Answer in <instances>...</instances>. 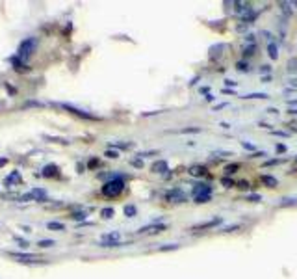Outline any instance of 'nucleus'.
I'll return each mask as SVG.
<instances>
[{"label":"nucleus","instance_id":"c756f323","mask_svg":"<svg viewBox=\"0 0 297 279\" xmlns=\"http://www.w3.org/2000/svg\"><path fill=\"white\" fill-rule=\"evenodd\" d=\"M48 227H50V229H60V231H64V229H65L64 223H56V222L48 223Z\"/></svg>","mask_w":297,"mask_h":279},{"label":"nucleus","instance_id":"39448f33","mask_svg":"<svg viewBox=\"0 0 297 279\" xmlns=\"http://www.w3.org/2000/svg\"><path fill=\"white\" fill-rule=\"evenodd\" d=\"M166 201L167 203H186V199H188V195H186V192L182 190V188H171V190H167L166 192Z\"/></svg>","mask_w":297,"mask_h":279},{"label":"nucleus","instance_id":"cd10ccee","mask_svg":"<svg viewBox=\"0 0 297 279\" xmlns=\"http://www.w3.org/2000/svg\"><path fill=\"white\" fill-rule=\"evenodd\" d=\"M236 229H240V225H238V223H234V225H227V227H223L221 231L223 232H232V231H236Z\"/></svg>","mask_w":297,"mask_h":279},{"label":"nucleus","instance_id":"72a5a7b5","mask_svg":"<svg viewBox=\"0 0 297 279\" xmlns=\"http://www.w3.org/2000/svg\"><path fill=\"white\" fill-rule=\"evenodd\" d=\"M106 157H110V158H117V153H115V151H106Z\"/></svg>","mask_w":297,"mask_h":279},{"label":"nucleus","instance_id":"6ab92c4d","mask_svg":"<svg viewBox=\"0 0 297 279\" xmlns=\"http://www.w3.org/2000/svg\"><path fill=\"white\" fill-rule=\"evenodd\" d=\"M221 48H225V45H221V43H219V45H215V46H212V48H210V58H219V54H221V52H217V50H221Z\"/></svg>","mask_w":297,"mask_h":279},{"label":"nucleus","instance_id":"f03ea898","mask_svg":"<svg viewBox=\"0 0 297 279\" xmlns=\"http://www.w3.org/2000/svg\"><path fill=\"white\" fill-rule=\"evenodd\" d=\"M123 190H125V181L121 177H113L102 186V194L106 197H117V195L123 194Z\"/></svg>","mask_w":297,"mask_h":279},{"label":"nucleus","instance_id":"2eb2a0df","mask_svg":"<svg viewBox=\"0 0 297 279\" xmlns=\"http://www.w3.org/2000/svg\"><path fill=\"white\" fill-rule=\"evenodd\" d=\"M238 169H240V164H238V162H234V164H227V166H225V177L234 175Z\"/></svg>","mask_w":297,"mask_h":279},{"label":"nucleus","instance_id":"b1692460","mask_svg":"<svg viewBox=\"0 0 297 279\" xmlns=\"http://www.w3.org/2000/svg\"><path fill=\"white\" fill-rule=\"evenodd\" d=\"M247 201H251V203H260V201H262V195L251 194V195H247Z\"/></svg>","mask_w":297,"mask_h":279},{"label":"nucleus","instance_id":"9d476101","mask_svg":"<svg viewBox=\"0 0 297 279\" xmlns=\"http://www.w3.org/2000/svg\"><path fill=\"white\" fill-rule=\"evenodd\" d=\"M150 171H152V173H160V175L167 177V171H169V164H167V160H156V162H152Z\"/></svg>","mask_w":297,"mask_h":279},{"label":"nucleus","instance_id":"e433bc0d","mask_svg":"<svg viewBox=\"0 0 297 279\" xmlns=\"http://www.w3.org/2000/svg\"><path fill=\"white\" fill-rule=\"evenodd\" d=\"M132 166L141 167V166H143V162H141V160H132Z\"/></svg>","mask_w":297,"mask_h":279},{"label":"nucleus","instance_id":"423d86ee","mask_svg":"<svg viewBox=\"0 0 297 279\" xmlns=\"http://www.w3.org/2000/svg\"><path fill=\"white\" fill-rule=\"evenodd\" d=\"M121 232L117 231H111V232H106L101 236V246L102 248H117L121 246Z\"/></svg>","mask_w":297,"mask_h":279},{"label":"nucleus","instance_id":"6e6552de","mask_svg":"<svg viewBox=\"0 0 297 279\" xmlns=\"http://www.w3.org/2000/svg\"><path fill=\"white\" fill-rule=\"evenodd\" d=\"M223 222L221 216H215V218H212V220H206V222L203 223H197V225H193L191 227V231H204V229H213V227H217L219 223Z\"/></svg>","mask_w":297,"mask_h":279},{"label":"nucleus","instance_id":"f8f14e48","mask_svg":"<svg viewBox=\"0 0 297 279\" xmlns=\"http://www.w3.org/2000/svg\"><path fill=\"white\" fill-rule=\"evenodd\" d=\"M64 108H67V110H71L74 114V116H80V117H84V119H97L93 114H87V112L80 110V108H74V106H69V104H64Z\"/></svg>","mask_w":297,"mask_h":279},{"label":"nucleus","instance_id":"0eeeda50","mask_svg":"<svg viewBox=\"0 0 297 279\" xmlns=\"http://www.w3.org/2000/svg\"><path fill=\"white\" fill-rule=\"evenodd\" d=\"M11 257L17 260V262H24V264H37V262H43V259L39 255H28V253H11Z\"/></svg>","mask_w":297,"mask_h":279},{"label":"nucleus","instance_id":"f704fd0d","mask_svg":"<svg viewBox=\"0 0 297 279\" xmlns=\"http://www.w3.org/2000/svg\"><path fill=\"white\" fill-rule=\"evenodd\" d=\"M52 244H54L52 240H43V242H39V246H43V248H45V246H52Z\"/></svg>","mask_w":297,"mask_h":279},{"label":"nucleus","instance_id":"7c9ffc66","mask_svg":"<svg viewBox=\"0 0 297 279\" xmlns=\"http://www.w3.org/2000/svg\"><path fill=\"white\" fill-rule=\"evenodd\" d=\"M255 50H256V45L245 46V56H253V54H255Z\"/></svg>","mask_w":297,"mask_h":279},{"label":"nucleus","instance_id":"dca6fc26","mask_svg":"<svg viewBox=\"0 0 297 279\" xmlns=\"http://www.w3.org/2000/svg\"><path fill=\"white\" fill-rule=\"evenodd\" d=\"M296 205H297V197H284V199H280L278 207H296Z\"/></svg>","mask_w":297,"mask_h":279},{"label":"nucleus","instance_id":"ea45409f","mask_svg":"<svg viewBox=\"0 0 297 279\" xmlns=\"http://www.w3.org/2000/svg\"><path fill=\"white\" fill-rule=\"evenodd\" d=\"M290 114H294V116H297V108H290Z\"/></svg>","mask_w":297,"mask_h":279},{"label":"nucleus","instance_id":"5701e85b","mask_svg":"<svg viewBox=\"0 0 297 279\" xmlns=\"http://www.w3.org/2000/svg\"><path fill=\"white\" fill-rule=\"evenodd\" d=\"M221 185L225 186V188H232V186H234V181H232L231 177H223V179H221Z\"/></svg>","mask_w":297,"mask_h":279},{"label":"nucleus","instance_id":"4be33fe9","mask_svg":"<svg viewBox=\"0 0 297 279\" xmlns=\"http://www.w3.org/2000/svg\"><path fill=\"white\" fill-rule=\"evenodd\" d=\"M158 250H160V251H173V250H178V244H166V246H160Z\"/></svg>","mask_w":297,"mask_h":279},{"label":"nucleus","instance_id":"9b49d317","mask_svg":"<svg viewBox=\"0 0 297 279\" xmlns=\"http://www.w3.org/2000/svg\"><path fill=\"white\" fill-rule=\"evenodd\" d=\"M188 173L191 177H206L208 175V169L204 166H201V164H197V166H191L190 169H188Z\"/></svg>","mask_w":297,"mask_h":279},{"label":"nucleus","instance_id":"aec40b11","mask_svg":"<svg viewBox=\"0 0 297 279\" xmlns=\"http://www.w3.org/2000/svg\"><path fill=\"white\" fill-rule=\"evenodd\" d=\"M288 71H290V73H297V58H292V60L288 62Z\"/></svg>","mask_w":297,"mask_h":279},{"label":"nucleus","instance_id":"4468645a","mask_svg":"<svg viewBox=\"0 0 297 279\" xmlns=\"http://www.w3.org/2000/svg\"><path fill=\"white\" fill-rule=\"evenodd\" d=\"M268 56L271 58V60H277L278 58V46H277L275 41H271V43L268 45Z\"/></svg>","mask_w":297,"mask_h":279},{"label":"nucleus","instance_id":"c9c22d12","mask_svg":"<svg viewBox=\"0 0 297 279\" xmlns=\"http://www.w3.org/2000/svg\"><path fill=\"white\" fill-rule=\"evenodd\" d=\"M286 151V145H282V143H278L277 145V153H284Z\"/></svg>","mask_w":297,"mask_h":279},{"label":"nucleus","instance_id":"f3484780","mask_svg":"<svg viewBox=\"0 0 297 279\" xmlns=\"http://www.w3.org/2000/svg\"><path fill=\"white\" fill-rule=\"evenodd\" d=\"M136 214H138V209H136L134 205H127V207H125V216H127V218H134Z\"/></svg>","mask_w":297,"mask_h":279},{"label":"nucleus","instance_id":"4c0bfd02","mask_svg":"<svg viewBox=\"0 0 297 279\" xmlns=\"http://www.w3.org/2000/svg\"><path fill=\"white\" fill-rule=\"evenodd\" d=\"M225 84H227V86H231V88H234V86H236V82H234V80H225Z\"/></svg>","mask_w":297,"mask_h":279},{"label":"nucleus","instance_id":"473e14b6","mask_svg":"<svg viewBox=\"0 0 297 279\" xmlns=\"http://www.w3.org/2000/svg\"><path fill=\"white\" fill-rule=\"evenodd\" d=\"M260 73H262V74H264V73H271V67H269V65H262Z\"/></svg>","mask_w":297,"mask_h":279},{"label":"nucleus","instance_id":"bb28decb","mask_svg":"<svg viewBox=\"0 0 297 279\" xmlns=\"http://www.w3.org/2000/svg\"><path fill=\"white\" fill-rule=\"evenodd\" d=\"M280 162H282L280 158H271V160H266V162H264V166H266V167H268V166H277V164H280Z\"/></svg>","mask_w":297,"mask_h":279},{"label":"nucleus","instance_id":"412c9836","mask_svg":"<svg viewBox=\"0 0 297 279\" xmlns=\"http://www.w3.org/2000/svg\"><path fill=\"white\" fill-rule=\"evenodd\" d=\"M102 218H106V220H110V218H113V209L111 207H108V209H102Z\"/></svg>","mask_w":297,"mask_h":279},{"label":"nucleus","instance_id":"ddd939ff","mask_svg":"<svg viewBox=\"0 0 297 279\" xmlns=\"http://www.w3.org/2000/svg\"><path fill=\"white\" fill-rule=\"evenodd\" d=\"M260 181L268 186V188H277V186H278V181L275 179V177H271V175H262V177H260Z\"/></svg>","mask_w":297,"mask_h":279},{"label":"nucleus","instance_id":"2f4dec72","mask_svg":"<svg viewBox=\"0 0 297 279\" xmlns=\"http://www.w3.org/2000/svg\"><path fill=\"white\" fill-rule=\"evenodd\" d=\"M238 188H240V190H249L251 186H249V183H247V181H240V183H238Z\"/></svg>","mask_w":297,"mask_h":279},{"label":"nucleus","instance_id":"20e7f679","mask_svg":"<svg viewBox=\"0 0 297 279\" xmlns=\"http://www.w3.org/2000/svg\"><path fill=\"white\" fill-rule=\"evenodd\" d=\"M36 46H37V39L36 37H30V39H24L21 45H19V50H17V60L21 62H26L30 56L36 52Z\"/></svg>","mask_w":297,"mask_h":279},{"label":"nucleus","instance_id":"a211bd4d","mask_svg":"<svg viewBox=\"0 0 297 279\" xmlns=\"http://www.w3.org/2000/svg\"><path fill=\"white\" fill-rule=\"evenodd\" d=\"M268 97H269L268 93H247L241 99H268Z\"/></svg>","mask_w":297,"mask_h":279},{"label":"nucleus","instance_id":"a878e982","mask_svg":"<svg viewBox=\"0 0 297 279\" xmlns=\"http://www.w3.org/2000/svg\"><path fill=\"white\" fill-rule=\"evenodd\" d=\"M236 69H238V71H243V73H247V71H249V65L245 64V62H238V64H236Z\"/></svg>","mask_w":297,"mask_h":279},{"label":"nucleus","instance_id":"1a4fd4ad","mask_svg":"<svg viewBox=\"0 0 297 279\" xmlns=\"http://www.w3.org/2000/svg\"><path fill=\"white\" fill-rule=\"evenodd\" d=\"M167 225L166 223H148V225H145V227H141L139 229V234H145V232H152V234H158V232L166 231Z\"/></svg>","mask_w":297,"mask_h":279},{"label":"nucleus","instance_id":"393cba45","mask_svg":"<svg viewBox=\"0 0 297 279\" xmlns=\"http://www.w3.org/2000/svg\"><path fill=\"white\" fill-rule=\"evenodd\" d=\"M56 171H58V167L56 166H46L45 169H43V175H54Z\"/></svg>","mask_w":297,"mask_h":279},{"label":"nucleus","instance_id":"7ed1b4c3","mask_svg":"<svg viewBox=\"0 0 297 279\" xmlns=\"http://www.w3.org/2000/svg\"><path fill=\"white\" fill-rule=\"evenodd\" d=\"M191 195H193V201L199 205L210 201L212 197V186L206 185V183H197V185L191 188Z\"/></svg>","mask_w":297,"mask_h":279},{"label":"nucleus","instance_id":"a19ab883","mask_svg":"<svg viewBox=\"0 0 297 279\" xmlns=\"http://www.w3.org/2000/svg\"><path fill=\"white\" fill-rule=\"evenodd\" d=\"M290 104H292V106H297V99H294V101H290Z\"/></svg>","mask_w":297,"mask_h":279},{"label":"nucleus","instance_id":"58836bf2","mask_svg":"<svg viewBox=\"0 0 297 279\" xmlns=\"http://www.w3.org/2000/svg\"><path fill=\"white\" fill-rule=\"evenodd\" d=\"M84 216H85V214H82V212H80V214H74L73 218H76V220H82Z\"/></svg>","mask_w":297,"mask_h":279},{"label":"nucleus","instance_id":"c85d7f7f","mask_svg":"<svg viewBox=\"0 0 297 279\" xmlns=\"http://www.w3.org/2000/svg\"><path fill=\"white\" fill-rule=\"evenodd\" d=\"M241 147L247 149V151H256V145H253L249 141H241Z\"/></svg>","mask_w":297,"mask_h":279},{"label":"nucleus","instance_id":"f257e3e1","mask_svg":"<svg viewBox=\"0 0 297 279\" xmlns=\"http://www.w3.org/2000/svg\"><path fill=\"white\" fill-rule=\"evenodd\" d=\"M234 6H236V9H234V15L238 19H241L243 23H253L255 19H256V11L251 8L249 2H234Z\"/></svg>","mask_w":297,"mask_h":279}]
</instances>
